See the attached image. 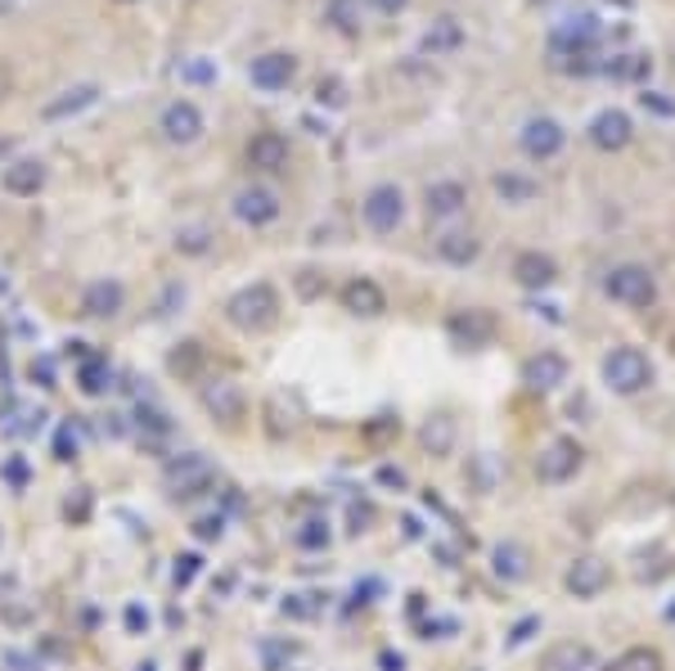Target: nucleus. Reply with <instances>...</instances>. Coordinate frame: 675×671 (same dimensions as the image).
<instances>
[{
  "label": "nucleus",
  "instance_id": "f257e3e1",
  "mask_svg": "<svg viewBox=\"0 0 675 671\" xmlns=\"http://www.w3.org/2000/svg\"><path fill=\"white\" fill-rule=\"evenodd\" d=\"M226 320L243 333H266L275 320H280V293H275L266 280L243 284L239 293H230L226 302Z\"/></svg>",
  "mask_w": 675,
  "mask_h": 671
},
{
  "label": "nucleus",
  "instance_id": "f03ea898",
  "mask_svg": "<svg viewBox=\"0 0 675 671\" xmlns=\"http://www.w3.org/2000/svg\"><path fill=\"white\" fill-rule=\"evenodd\" d=\"M599 370H603V383L617 396H635V392H644L653 383V360L639 347H612Z\"/></svg>",
  "mask_w": 675,
  "mask_h": 671
},
{
  "label": "nucleus",
  "instance_id": "7ed1b4c3",
  "mask_svg": "<svg viewBox=\"0 0 675 671\" xmlns=\"http://www.w3.org/2000/svg\"><path fill=\"white\" fill-rule=\"evenodd\" d=\"M163 482H167V492L176 501H190V496H203L212 482H217V469H212L207 455L199 451H186V455H176V460L163 469Z\"/></svg>",
  "mask_w": 675,
  "mask_h": 671
},
{
  "label": "nucleus",
  "instance_id": "20e7f679",
  "mask_svg": "<svg viewBox=\"0 0 675 671\" xmlns=\"http://www.w3.org/2000/svg\"><path fill=\"white\" fill-rule=\"evenodd\" d=\"M603 289H608L612 302H622V307H649V302L658 297V280L649 276V266H635V262L612 266Z\"/></svg>",
  "mask_w": 675,
  "mask_h": 671
},
{
  "label": "nucleus",
  "instance_id": "39448f33",
  "mask_svg": "<svg viewBox=\"0 0 675 671\" xmlns=\"http://www.w3.org/2000/svg\"><path fill=\"white\" fill-rule=\"evenodd\" d=\"M360 217L374 235H392L396 226L406 221V194L396 186H374L370 194L360 199Z\"/></svg>",
  "mask_w": 675,
  "mask_h": 671
},
{
  "label": "nucleus",
  "instance_id": "423d86ee",
  "mask_svg": "<svg viewBox=\"0 0 675 671\" xmlns=\"http://www.w3.org/2000/svg\"><path fill=\"white\" fill-rule=\"evenodd\" d=\"M230 207H234V217H239L243 226H253V230L275 226V221H280V212H284L280 194H275L270 186H243V190L234 194Z\"/></svg>",
  "mask_w": 675,
  "mask_h": 671
},
{
  "label": "nucleus",
  "instance_id": "0eeeda50",
  "mask_svg": "<svg viewBox=\"0 0 675 671\" xmlns=\"http://www.w3.org/2000/svg\"><path fill=\"white\" fill-rule=\"evenodd\" d=\"M203 113H199V104L194 100H171L167 109H163V117H158V131H163V140L167 144H194L199 136H203Z\"/></svg>",
  "mask_w": 675,
  "mask_h": 671
},
{
  "label": "nucleus",
  "instance_id": "6e6552de",
  "mask_svg": "<svg viewBox=\"0 0 675 671\" xmlns=\"http://www.w3.org/2000/svg\"><path fill=\"white\" fill-rule=\"evenodd\" d=\"M518 144H523V154H527V159L545 163V159H559V154H563L568 131L559 127L555 117H532L527 127H523V136H518Z\"/></svg>",
  "mask_w": 675,
  "mask_h": 671
},
{
  "label": "nucleus",
  "instance_id": "1a4fd4ad",
  "mask_svg": "<svg viewBox=\"0 0 675 671\" xmlns=\"http://www.w3.org/2000/svg\"><path fill=\"white\" fill-rule=\"evenodd\" d=\"M608 582H612V572H608V564H603L599 555H581V559L568 568V577H563L568 595H576V599H595V595H603Z\"/></svg>",
  "mask_w": 675,
  "mask_h": 671
},
{
  "label": "nucleus",
  "instance_id": "9d476101",
  "mask_svg": "<svg viewBox=\"0 0 675 671\" xmlns=\"http://www.w3.org/2000/svg\"><path fill=\"white\" fill-rule=\"evenodd\" d=\"M293 73H297V59L293 54H284V50H270V54H257L253 59V68H249V81L257 86V90H284L289 81H293Z\"/></svg>",
  "mask_w": 675,
  "mask_h": 671
},
{
  "label": "nucleus",
  "instance_id": "9b49d317",
  "mask_svg": "<svg viewBox=\"0 0 675 671\" xmlns=\"http://www.w3.org/2000/svg\"><path fill=\"white\" fill-rule=\"evenodd\" d=\"M631 136H635V122L622 109H603L590 122V140H595V149H603V154H617V149H626Z\"/></svg>",
  "mask_w": 675,
  "mask_h": 671
},
{
  "label": "nucleus",
  "instance_id": "f8f14e48",
  "mask_svg": "<svg viewBox=\"0 0 675 671\" xmlns=\"http://www.w3.org/2000/svg\"><path fill=\"white\" fill-rule=\"evenodd\" d=\"M203 410L212 419H221V423H239L243 410H249V402H243V388L234 379H217V383L203 388Z\"/></svg>",
  "mask_w": 675,
  "mask_h": 671
},
{
  "label": "nucleus",
  "instance_id": "ddd939ff",
  "mask_svg": "<svg viewBox=\"0 0 675 671\" xmlns=\"http://www.w3.org/2000/svg\"><path fill=\"white\" fill-rule=\"evenodd\" d=\"M576 469H581V446L576 442H549L545 451H540V460H536V478L540 482H568V478H576Z\"/></svg>",
  "mask_w": 675,
  "mask_h": 671
},
{
  "label": "nucleus",
  "instance_id": "4468645a",
  "mask_svg": "<svg viewBox=\"0 0 675 671\" xmlns=\"http://www.w3.org/2000/svg\"><path fill=\"white\" fill-rule=\"evenodd\" d=\"M540 671H599V654L581 640H559L540 654Z\"/></svg>",
  "mask_w": 675,
  "mask_h": 671
},
{
  "label": "nucleus",
  "instance_id": "2eb2a0df",
  "mask_svg": "<svg viewBox=\"0 0 675 671\" xmlns=\"http://www.w3.org/2000/svg\"><path fill=\"white\" fill-rule=\"evenodd\" d=\"M122 307H127V289L117 280H90L81 293V316H90V320H109Z\"/></svg>",
  "mask_w": 675,
  "mask_h": 671
},
{
  "label": "nucleus",
  "instance_id": "dca6fc26",
  "mask_svg": "<svg viewBox=\"0 0 675 671\" xmlns=\"http://www.w3.org/2000/svg\"><path fill=\"white\" fill-rule=\"evenodd\" d=\"M446 329H450V339L459 347H482V343L496 339V316L491 312H455L446 320Z\"/></svg>",
  "mask_w": 675,
  "mask_h": 671
},
{
  "label": "nucleus",
  "instance_id": "f3484780",
  "mask_svg": "<svg viewBox=\"0 0 675 671\" xmlns=\"http://www.w3.org/2000/svg\"><path fill=\"white\" fill-rule=\"evenodd\" d=\"M523 383L532 392H555L559 383H568V356L559 352H536L527 365H523Z\"/></svg>",
  "mask_w": 675,
  "mask_h": 671
},
{
  "label": "nucleus",
  "instance_id": "a211bd4d",
  "mask_svg": "<svg viewBox=\"0 0 675 671\" xmlns=\"http://www.w3.org/2000/svg\"><path fill=\"white\" fill-rule=\"evenodd\" d=\"M343 307H347L352 316L374 320V316H383V312H387V293H383L374 280L356 276V280H347V284H343Z\"/></svg>",
  "mask_w": 675,
  "mask_h": 671
},
{
  "label": "nucleus",
  "instance_id": "6ab92c4d",
  "mask_svg": "<svg viewBox=\"0 0 675 671\" xmlns=\"http://www.w3.org/2000/svg\"><path fill=\"white\" fill-rule=\"evenodd\" d=\"M423 207H428V217H433V221H450V217H459V212L469 207V190L459 186V180H437V186H428Z\"/></svg>",
  "mask_w": 675,
  "mask_h": 671
},
{
  "label": "nucleus",
  "instance_id": "aec40b11",
  "mask_svg": "<svg viewBox=\"0 0 675 671\" xmlns=\"http://www.w3.org/2000/svg\"><path fill=\"white\" fill-rule=\"evenodd\" d=\"M249 167L253 172H284L289 167V140L280 131H262L249 140Z\"/></svg>",
  "mask_w": 675,
  "mask_h": 671
},
{
  "label": "nucleus",
  "instance_id": "412c9836",
  "mask_svg": "<svg viewBox=\"0 0 675 671\" xmlns=\"http://www.w3.org/2000/svg\"><path fill=\"white\" fill-rule=\"evenodd\" d=\"M46 163L41 159H18V163H10L5 167V176H0V186H5L10 194H18V199H33V194H41L46 190Z\"/></svg>",
  "mask_w": 675,
  "mask_h": 671
},
{
  "label": "nucleus",
  "instance_id": "4be33fe9",
  "mask_svg": "<svg viewBox=\"0 0 675 671\" xmlns=\"http://www.w3.org/2000/svg\"><path fill=\"white\" fill-rule=\"evenodd\" d=\"M513 280L523 289H549L559 280V266L549 253H518L513 257Z\"/></svg>",
  "mask_w": 675,
  "mask_h": 671
},
{
  "label": "nucleus",
  "instance_id": "5701e85b",
  "mask_svg": "<svg viewBox=\"0 0 675 671\" xmlns=\"http://www.w3.org/2000/svg\"><path fill=\"white\" fill-rule=\"evenodd\" d=\"M95 100H100V86H95V81H81V86H68L59 100H50V104L41 109V117H46V122H64V117H77L81 109H90Z\"/></svg>",
  "mask_w": 675,
  "mask_h": 671
},
{
  "label": "nucleus",
  "instance_id": "b1692460",
  "mask_svg": "<svg viewBox=\"0 0 675 671\" xmlns=\"http://www.w3.org/2000/svg\"><path fill=\"white\" fill-rule=\"evenodd\" d=\"M477 253H482V239L469 230H446L437 239V257L450 266H469V262H477Z\"/></svg>",
  "mask_w": 675,
  "mask_h": 671
},
{
  "label": "nucleus",
  "instance_id": "393cba45",
  "mask_svg": "<svg viewBox=\"0 0 675 671\" xmlns=\"http://www.w3.org/2000/svg\"><path fill=\"white\" fill-rule=\"evenodd\" d=\"M419 446L428 451V455H450L455 451V419L450 415H433L419 429Z\"/></svg>",
  "mask_w": 675,
  "mask_h": 671
},
{
  "label": "nucleus",
  "instance_id": "a878e982",
  "mask_svg": "<svg viewBox=\"0 0 675 671\" xmlns=\"http://www.w3.org/2000/svg\"><path fill=\"white\" fill-rule=\"evenodd\" d=\"M491 568H496V577H505V582H527V550L523 545H513V541H505V545H496V555H491Z\"/></svg>",
  "mask_w": 675,
  "mask_h": 671
},
{
  "label": "nucleus",
  "instance_id": "bb28decb",
  "mask_svg": "<svg viewBox=\"0 0 675 671\" xmlns=\"http://www.w3.org/2000/svg\"><path fill=\"white\" fill-rule=\"evenodd\" d=\"M491 186H496V194L505 199V203H532L536 194H540V186L532 176H513V172H500L496 180H491Z\"/></svg>",
  "mask_w": 675,
  "mask_h": 671
},
{
  "label": "nucleus",
  "instance_id": "cd10ccee",
  "mask_svg": "<svg viewBox=\"0 0 675 671\" xmlns=\"http://www.w3.org/2000/svg\"><path fill=\"white\" fill-rule=\"evenodd\" d=\"M109 379H113V375H109V365H104L100 356H86V360H81L77 383H81V392H86V396H104V392L113 388Z\"/></svg>",
  "mask_w": 675,
  "mask_h": 671
},
{
  "label": "nucleus",
  "instance_id": "c85d7f7f",
  "mask_svg": "<svg viewBox=\"0 0 675 671\" xmlns=\"http://www.w3.org/2000/svg\"><path fill=\"white\" fill-rule=\"evenodd\" d=\"M608 671H662V654L649 649V645H635V649H626L617 662H612Z\"/></svg>",
  "mask_w": 675,
  "mask_h": 671
},
{
  "label": "nucleus",
  "instance_id": "c756f323",
  "mask_svg": "<svg viewBox=\"0 0 675 671\" xmlns=\"http://www.w3.org/2000/svg\"><path fill=\"white\" fill-rule=\"evenodd\" d=\"M329 541H333V532H329L324 518H311V523H302V528L293 532V545H297V550H329Z\"/></svg>",
  "mask_w": 675,
  "mask_h": 671
},
{
  "label": "nucleus",
  "instance_id": "7c9ffc66",
  "mask_svg": "<svg viewBox=\"0 0 675 671\" xmlns=\"http://www.w3.org/2000/svg\"><path fill=\"white\" fill-rule=\"evenodd\" d=\"M329 23L338 33L356 37L360 33V0H329Z\"/></svg>",
  "mask_w": 675,
  "mask_h": 671
},
{
  "label": "nucleus",
  "instance_id": "2f4dec72",
  "mask_svg": "<svg viewBox=\"0 0 675 671\" xmlns=\"http://www.w3.org/2000/svg\"><path fill=\"white\" fill-rule=\"evenodd\" d=\"M207 249H212V230H207V226H190V230H180V235H176V253L203 257Z\"/></svg>",
  "mask_w": 675,
  "mask_h": 671
},
{
  "label": "nucleus",
  "instance_id": "473e14b6",
  "mask_svg": "<svg viewBox=\"0 0 675 671\" xmlns=\"http://www.w3.org/2000/svg\"><path fill=\"white\" fill-rule=\"evenodd\" d=\"M171 375H186V379H194V370H199V365H203V347L199 343H180L176 352H171Z\"/></svg>",
  "mask_w": 675,
  "mask_h": 671
},
{
  "label": "nucleus",
  "instance_id": "72a5a7b5",
  "mask_svg": "<svg viewBox=\"0 0 675 671\" xmlns=\"http://www.w3.org/2000/svg\"><path fill=\"white\" fill-rule=\"evenodd\" d=\"M199 572H203V559H199V555H176V568H171V582H176V591L194 586V582H199Z\"/></svg>",
  "mask_w": 675,
  "mask_h": 671
},
{
  "label": "nucleus",
  "instance_id": "f704fd0d",
  "mask_svg": "<svg viewBox=\"0 0 675 671\" xmlns=\"http://www.w3.org/2000/svg\"><path fill=\"white\" fill-rule=\"evenodd\" d=\"M446 46H459V27H455V18H437V27L423 37V50H446Z\"/></svg>",
  "mask_w": 675,
  "mask_h": 671
},
{
  "label": "nucleus",
  "instance_id": "c9c22d12",
  "mask_svg": "<svg viewBox=\"0 0 675 671\" xmlns=\"http://www.w3.org/2000/svg\"><path fill=\"white\" fill-rule=\"evenodd\" d=\"M136 415H140V429H149V433H171V419H167L158 406H140Z\"/></svg>",
  "mask_w": 675,
  "mask_h": 671
},
{
  "label": "nucleus",
  "instance_id": "e433bc0d",
  "mask_svg": "<svg viewBox=\"0 0 675 671\" xmlns=\"http://www.w3.org/2000/svg\"><path fill=\"white\" fill-rule=\"evenodd\" d=\"M221 532H226V518L221 514H203L199 523H194V536L199 541H221Z\"/></svg>",
  "mask_w": 675,
  "mask_h": 671
},
{
  "label": "nucleus",
  "instance_id": "4c0bfd02",
  "mask_svg": "<svg viewBox=\"0 0 675 671\" xmlns=\"http://www.w3.org/2000/svg\"><path fill=\"white\" fill-rule=\"evenodd\" d=\"M176 73L186 77V81H217V68H212V64H203V59H190V64H180Z\"/></svg>",
  "mask_w": 675,
  "mask_h": 671
},
{
  "label": "nucleus",
  "instance_id": "58836bf2",
  "mask_svg": "<svg viewBox=\"0 0 675 671\" xmlns=\"http://www.w3.org/2000/svg\"><path fill=\"white\" fill-rule=\"evenodd\" d=\"M64 514H68V518H77V523H86V518H90V492H86V486H81L77 496H68Z\"/></svg>",
  "mask_w": 675,
  "mask_h": 671
},
{
  "label": "nucleus",
  "instance_id": "ea45409f",
  "mask_svg": "<svg viewBox=\"0 0 675 671\" xmlns=\"http://www.w3.org/2000/svg\"><path fill=\"white\" fill-rule=\"evenodd\" d=\"M54 455H59V460H77V438H73V429H59Z\"/></svg>",
  "mask_w": 675,
  "mask_h": 671
},
{
  "label": "nucleus",
  "instance_id": "a19ab883",
  "mask_svg": "<svg viewBox=\"0 0 675 671\" xmlns=\"http://www.w3.org/2000/svg\"><path fill=\"white\" fill-rule=\"evenodd\" d=\"M127 631H131V635L149 631V613H144V608H140V604H127Z\"/></svg>",
  "mask_w": 675,
  "mask_h": 671
},
{
  "label": "nucleus",
  "instance_id": "79ce46f5",
  "mask_svg": "<svg viewBox=\"0 0 675 671\" xmlns=\"http://www.w3.org/2000/svg\"><path fill=\"white\" fill-rule=\"evenodd\" d=\"M316 96H320V104H324V100H329V104H343V81H320Z\"/></svg>",
  "mask_w": 675,
  "mask_h": 671
},
{
  "label": "nucleus",
  "instance_id": "37998d69",
  "mask_svg": "<svg viewBox=\"0 0 675 671\" xmlns=\"http://www.w3.org/2000/svg\"><path fill=\"white\" fill-rule=\"evenodd\" d=\"M379 482H383V486H396V492H402V486H406V473H402V469H392V465H383V469H379Z\"/></svg>",
  "mask_w": 675,
  "mask_h": 671
},
{
  "label": "nucleus",
  "instance_id": "c03bdc74",
  "mask_svg": "<svg viewBox=\"0 0 675 671\" xmlns=\"http://www.w3.org/2000/svg\"><path fill=\"white\" fill-rule=\"evenodd\" d=\"M536 626H540L536 618H527V622H518V626H513V635H509V645H523V640H527V635H532Z\"/></svg>",
  "mask_w": 675,
  "mask_h": 671
},
{
  "label": "nucleus",
  "instance_id": "a18cd8bd",
  "mask_svg": "<svg viewBox=\"0 0 675 671\" xmlns=\"http://www.w3.org/2000/svg\"><path fill=\"white\" fill-rule=\"evenodd\" d=\"M374 5H379L383 14H396V10H406V0H374Z\"/></svg>",
  "mask_w": 675,
  "mask_h": 671
},
{
  "label": "nucleus",
  "instance_id": "49530a36",
  "mask_svg": "<svg viewBox=\"0 0 675 671\" xmlns=\"http://www.w3.org/2000/svg\"><path fill=\"white\" fill-rule=\"evenodd\" d=\"M5 473H10V482H23V478H27V469H23V460H10V469H5Z\"/></svg>",
  "mask_w": 675,
  "mask_h": 671
},
{
  "label": "nucleus",
  "instance_id": "de8ad7c7",
  "mask_svg": "<svg viewBox=\"0 0 675 671\" xmlns=\"http://www.w3.org/2000/svg\"><path fill=\"white\" fill-rule=\"evenodd\" d=\"M383 667H387V671H402L406 658H402V654H383Z\"/></svg>",
  "mask_w": 675,
  "mask_h": 671
},
{
  "label": "nucleus",
  "instance_id": "09e8293b",
  "mask_svg": "<svg viewBox=\"0 0 675 671\" xmlns=\"http://www.w3.org/2000/svg\"><path fill=\"white\" fill-rule=\"evenodd\" d=\"M117 5H140V0H117Z\"/></svg>",
  "mask_w": 675,
  "mask_h": 671
},
{
  "label": "nucleus",
  "instance_id": "8fccbe9b",
  "mask_svg": "<svg viewBox=\"0 0 675 671\" xmlns=\"http://www.w3.org/2000/svg\"><path fill=\"white\" fill-rule=\"evenodd\" d=\"M140 671H158V667H153V662H144V667H140Z\"/></svg>",
  "mask_w": 675,
  "mask_h": 671
}]
</instances>
